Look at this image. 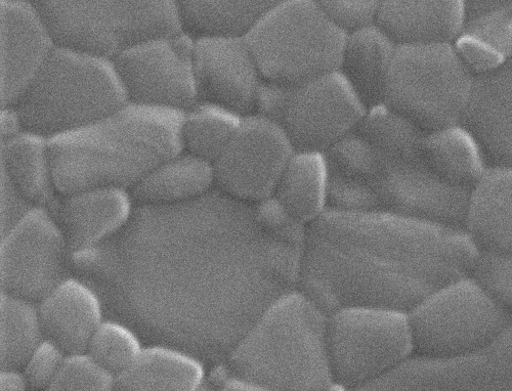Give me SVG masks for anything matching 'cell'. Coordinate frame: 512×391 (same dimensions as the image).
I'll return each instance as SVG.
<instances>
[{
  "label": "cell",
  "mask_w": 512,
  "mask_h": 391,
  "mask_svg": "<svg viewBox=\"0 0 512 391\" xmlns=\"http://www.w3.org/2000/svg\"><path fill=\"white\" fill-rule=\"evenodd\" d=\"M215 189L213 163L183 150L157 164L132 193L143 205L170 207L197 201Z\"/></svg>",
  "instance_id": "23"
},
{
  "label": "cell",
  "mask_w": 512,
  "mask_h": 391,
  "mask_svg": "<svg viewBox=\"0 0 512 391\" xmlns=\"http://www.w3.org/2000/svg\"><path fill=\"white\" fill-rule=\"evenodd\" d=\"M469 276L512 317V254L479 250Z\"/></svg>",
  "instance_id": "34"
},
{
  "label": "cell",
  "mask_w": 512,
  "mask_h": 391,
  "mask_svg": "<svg viewBox=\"0 0 512 391\" xmlns=\"http://www.w3.org/2000/svg\"><path fill=\"white\" fill-rule=\"evenodd\" d=\"M461 124L490 166L512 167V58L475 76Z\"/></svg>",
  "instance_id": "17"
},
{
  "label": "cell",
  "mask_w": 512,
  "mask_h": 391,
  "mask_svg": "<svg viewBox=\"0 0 512 391\" xmlns=\"http://www.w3.org/2000/svg\"><path fill=\"white\" fill-rule=\"evenodd\" d=\"M29 387L23 368H2L0 370V390L24 391Z\"/></svg>",
  "instance_id": "39"
},
{
  "label": "cell",
  "mask_w": 512,
  "mask_h": 391,
  "mask_svg": "<svg viewBox=\"0 0 512 391\" xmlns=\"http://www.w3.org/2000/svg\"><path fill=\"white\" fill-rule=\"evenodd\" d=\"M194 68L198 101L255 112L264 78L244 35L194 36Z\"/></svg>",
  "instance_id": "15"
},
{
  "label": "cell",
  "mask_w": 512,
  "mask_h": 391,
  "mask_svg": "<svg viewBox=\"0 0 512 391\" xmlns=\"http://www.w3.org/2000/svg\"><path fill=\"white\" fill-rule=\"evenodd\" d=\"M144 347L132 328L104 320L91 339L88 352L118 377L134 365Z\"/></svg>",
  "instance_id": "32"
},
{
  "label": "cell",
  "mask_w": 512,
  "mask_h": 391,
  "mask_svg": "<svg viewBox=\"0 0 512 391\" xmlns=\"http://www.w3.org/2000/svg\"><path fill=\"white\" fill-rule=\"evenodd\" d=\"M285 130L259 113L243 116L233 139L213 162L216 188L248 204H258L274 194L293 155Z\"/></svg>",
  "instance_id": "12"
},
{
  "label": "cell",
  "mask_w": 512,
  "mask_h": 391,
  "mask_svg": "<svg viewBox=\"0 0 512 391\" xmlns=\"http://www.w3.org/2000/svg\"><path fill=\"white\" fill-rule=\"evenodd\" d=\"M183 113L127 101L51 139L59 195L101 186L133 190L157 164L183 151Z\"/></svg>",
  "instance_id": "2"
},
{
  "label": "cell",
  "mask_w": 512,
  "mask_h": 391,
  "mask_svg": "<svg viewBox=\"0 0 512 391\" xmlns=\"http://www.w3.org/2000/svg\"><path fill=\"white\" fill-rule=\"evenodd\" d=\"M425 159L447 184L472 191L489 165L471 133L460 123L425 133Z\"/></svg>",
  "instance_id": "27"
},
{
  "label": "cell",
  "mask_w": 512,
  "mask_h": 391,
  "mask_svg": "<svg viewBox=\"0 0 512 391\" xmlns=\"http://www.w3.org/2000/svg\"><path fill=\"white\" fill-rule=\"evenodd\" d=\"M23 128L25 127L15 106L0 108V135H2V139L12 137Z\"/></svg>",
  "instance_id": "38"
},
{
  "label": "cell",
  "mask_w": 512,
  "mask_h": 391,
  "mask_svg": "<svg viewBox=\"0 0 512 391\" xmlns=\"http://www.w3.org/2000/svg\"><path fill=\"white\" fill-rule=\"evenodd\" d=\"M135 202L132 190L101 186L62 194L54 206L70 249L81 251L118 233L132 219Z\"/></svg>",
  "instance_id": "18"
},
{
  "label": "cell",
  "mask_w": 512,
  "mask_h": 391,
  "mask_svg": "<svg viewBox=\"0 0 512 391\" xmlns=\"http://www.w3.org/2000/svg\"><path fill=\"white\" fill-rule=\"evenodd\" d=\"M113 59L130 102L184 112L198 101L194 36L185 30L137 41Z\"/></svg>",
  "instance_id": "10"
},
{
  "label": "cell",
  "mask_w": 512,
  "mask_h": 391,
  "mask_svg": "<svg viewBox=\"0 0 512 391\" xmlns=\"http://www.w3.org/2000/svg\"><path fill=\"white\" fill-rule=\"evenodd\" d=\"M38 307L46 337L67 354L88 351L104 321L99 294L77 278H64L38 302Z\"/></svg>",
  "instance_id": "19"
},
{
  "label": "cell",
  "mask_w": 512,
  "mask_h": 391,
  "mask_svg": "<svg viewBox=\"0 0 512 391\" xmlns=\"http://www.w3.org/2000/svg\"><path fill=\"white\" fill-rule=\"evenodd\" d=\"M512 390V323L482 350L452 360L412 354L370 390Z\"/></svg>",
  "instance_id": "14"
},
{
  "label": "cell",
  "mask_w": 512,
  "mask_h": 391,
  "mask_svg": "<svg viewBox=\"0 0 512 391\" xmlns=\"http://www.w3.org/2000/svg\"><path fill=\"white\" fill-rule=\"evenodd\" d=\"M328 354L336 390H369L414 354L409 315L350 307L328 315Z\"/></svg>",
  "instance_id": "8"
},
{
  "label": "cell",
  "mask_w": 512,
  "mask_h": 391,
  "mask_svg": "<svg viewBox=\"0 0 512 391\" xmlns=\"http://www.w3.org/2000/svg\"><path fill=\"white\" fill-rule=\"evenodd\" d=\"M386 0H315L320 9L347 33L377 23Z\"/></svg>",
  "instance_id": "35"
},
{
  "label": "cell",
  "mask_w": 512,
  "mask_h": 391,
  "mask_svg": "<svg viewBox=\"0 0 512 391\" xmlns=\"http://www.w3.org/2000/svg\"><path fill=\"white\" fill-rule=\"evenodd\" d=\"M2 166L5 175L30 204L52 207L56 203L51 139L23 128L2 139Z\"/></svg>",
  "instance_id": "24"
},
{
  "label": "cell",
  "mask_w": 512,
  "mask_h": 391,
  "mask_svg": "<svg viewBox=\"0 0 512 391\" xmlns=\"http://www.w3.org/2000/svg\"><path fill=\"white\" fill-rule=\"evenodd\" d=\"M58 43L114 58L133 43L184 30L176 0H31Z\"/></svg>",
  "instance_id": "6"
},
{
  "label": "cell",
  "mask_w": 512,
  "mask_h": 391,
  "mask_svg": "<svg viewBox=\"0 0 512 391\" xmlns=\"http://www.w3.org/2000/svg\"><path fill=\"white\" fill-rule=\"evenodd\" d=\"M117 388V376L88 351L69 353L50 390H101Z\"/></svg>",
  "instance_id": "33"
},
{
  "label": "cell",
  "mask_w": 512,
  "mask_h": 391,
  "mask_svg": "<svg viewBox=\"0 0 512 391\" xmlns=\"http://www.w3.org/2000/svg\"><path fill=\"white\" fill-rule=\"evenodd\" d=\"M366 106L339 71L292 88L279 121L295 151L326 153L356 132Z\"/></svg>",
  "instance_id": "13"
},
{
  "label": "cell",
  "mask_w": 512,
  "mask_h": 391,
  "mask_svg": "<svg viewBox=\"0 0 512 391\" xmlns=\"http://www.w3.org/2000/svg\"><path fill=\"white\" fill-rule=\"evenodd\" d=\"M465 0H386L377 24L397 46L452 43L463 26Z\"/></svg>",
  "instance_id": "20"
},
{
  "label": "cell",
  "mask_w": 512,
  "mask_h": 391,
  "mask_svg": "<svg viewBox=\"0 0 512 391\" xmlns=\"http://www.w3.org/2000/svg\"><path fill=\"white\" fill-rule=\"evenodd\" d=\"M465 230L479 250L512 254V167L485 171L469 195Z\"/></svg>",
  "instance_id": "21"
},
{
  "label": "cell",
  "mask_w": 512,
  "mask_h": 391,
  "mask_svg": "<svg viewBox=\"0 0 512 391\" xmlns=\"http://www.w3.org/2000/svg\"><path fill=\"white\" fill-rule=\"evenodd\" d=\"M127 101L113 58L58 43L14 106L25 128L53 139Z\"/></svg>",
  "instance_id": "4"
},
{
  "label": "cell",
  "mask_w": 512,
  "mask_h": 391,
  "mask_svg": "<svg viewBox=\"0 0 512 391\" xmlns=\"http://www.w3.org/2000/svg\"><path fill=\"white\" fill-rule=\"evenodd\" d=\"M206 378L201 358L154 344L145 346L134 365L117 377V389L195 391L201 389Z\"/></svg>",
  "instance_id": "26"
},
{
  "label": "cell",
  "mask_w": 512,
  "mask_h": 391,
  "mask_svg": "<svg viewBox=\"0 0 512 391\" xmlns=\"http://www.w3.org/2000/svg\"><path fill=\"white\" fill-rule=\"evenodd\" d=\"M452 45L461 62L474 76L489 73L507 61L486 43L465 34H459Z\"/></svg>",
  "instance_id": "37"
},
{
  "label": "cell",
  "mask_w": 512,
  "mask_h": 391,
  "mask_svg": "<svg viewBox=\"0 0 512 391\" xmlns=\"http://www.w3.org/2000/svg\"><path fill=\"white\" fill-rule=\"evenodd\" d=\"M327 328L328 315L295 288L251 326L223 367L250 390H336Z\"/></svg>",
  "instance_id": "3"
},
{
  "label": "cell",
  "mask_w": 512,
  "mask_h": 391,
  "mask_svg": "<svg viewBox=\"0 0 512 391\" xmlns=\"http://www.w3.org/2000/svg\"><path fill=\"white\" fill-rule=\"evenodd\" d=\"M475 76L449 43L400 46L384 104L424 133L460 124Z\"/></svg>",
  "instance_id": "7"
},
{
  "label": "cell",
  "mask_w": 512,
  "mask_h": 391,
  "mask_svg": "<svg viewBox=\"0 0 512 391\" xmlns=\"http://www.w3.org/2000/svg\"><path fill=\"white\" fill-rule=\"evenodd\" d=\"M397 49L377 23L347 33L338 71L367 109L384 103Z\"/></svg>",
  "instance_id": "22"
},
{
  "label": "cell",
  "mask_w": 512,
  "mask_h": 391,
  "mask_svg": "<svg viewBox=\"0 0 512 391\" xmlns=\"http://www.w3.org/2000/svg\"><path fill=\"white\" fill-rule=\"evenodd\" d=\"M66 355L60 345L45 337L23 366L29 387L34 390H50Z\"/></svg>",
  "instance_id": "36"
},
{
  "label": "cell",
  "mask_w": 512,
  "mask_h": 391,
  "mask_svg": "<svg viewBox=\"0 0 512 391\" xmlns=\"http://www.w3.org/2000/svg\"><path fill=\"white\" fill-rule=\"evenodd\" d=\"M244 36L264 80L297 88L339 70L347 32L315 0H283Z\"/></svg>",
  "instance_id": "5"
},
{
  "label": "cell",
  "mask_w": 512,
  "mask_h": 391,
  "mask_svg": "<svg viewBox=\"0 0 512 391\" xmlns=\"http://www.w3.org/2000/svg\"><path fill=\"white\" fill-rule=\"evenodd\" d=\"M241 119L222 106L197 101L183 113V150L215 162L233 139Z\"/></svg>",
  "instance_id": "30"
},
{
  "label": "cell",
  "mask_w": 512,
  "mask_h": 391,
  "mask_svg": "<svg viewBox=\"0 0 512 391\" xmlns=\"http://www.w3.org/2000/svg\"><path fill=\"white\" fill-rule=\"evenodd\" d=\"M297 225L307 229L329 208V170L324 153L294 151L272 196Z\"/></svg>",
  "instance_id": "25"
},
{
  "label": "cell",
  "mask_w": 512,
  "mask_h": 391,
  "mask_svg": "<svg viewBox=\"0 0 512 391\" xmlns=\"http://www.w3.org/2000/svg\"><path fill=\"white\" fill-rule=\"evenodd\" d=\"M479 248L464 228L328 208L305 232L297 289L327 315L350 307L412 312L469 276Z\"/></svg>",
  "instance_id": "1"
},
{
  "label": "cell",
  "mask_w": 512,
  "mask_h": 391,
  "mask_svg": "<svg viewBox=\"0 0 512 391\" xmlns=\"http://www.w3.org/2000/svg\"><path fill=\"white\" fill-rule=\"evenodd\" d=\"M46 337L38 303L2 291L0 296V366L23 368Z\"/></svg>",
  "instance_id": "29"
},
{
  "label": "cell",
  "mask_w": 512,
  "mask_h": 391,
  "mask_svg": "<svg viewBox=\"0 0 512 391\" xmlns=\"http://www.w3.org/2000/svg\"><path fill=\"white\" fill-rule=\"evenodd\" d=\"M69 249L51 208L31 205L0 245L2 291L39 302L64 279Z\"/></svg>",
  "instance_id": "11"
},
{
  "label": "cell",
  "mask_w": 512,
  "mask_h": 391,
  "mask_svg": "<svg viewBox=\"0 0 512 391\" xmlns=\"http://www.w3.org/2000/svg\"><path fill=\"white\" fill-rule=\"evenodd\" d=\"M408 315L414 353L437 360L472 355L512 323L471 276L444 286Z\"/></svg>",
  "instance_id": "9"
},
{
  "label": "cell",
  "mask_w": 512,
  "mask_h": 391,
  "mask_svg": "<svg viewBox=\"0 0 512 391\" xmlns=\"http://www.w3.org/2000/svg\"><path fill=\"white\" fill-rule=\"evenodd\" d=\"M58 42L31 0L0 2V106H14Z\"/></svg>",
  "instance_id": "16"
},
{
  "label": "cell",
  "mask_w": 512,
  "mask_h": 391,
  "mask_svg": "<svg viewBox=\"0 0 512 391\" xmlns=\"http://www.w3.org/2000/svg\"><path fill=\"white\" fill-rule=\"evenodd\" d=\"M460 34L474 37L505 60L512 58V0H465Z\"/></svg>",
  "instance_id": "31"
},
{
  "label": "cell",
  "mask_w": 512,
  "mask_h": 391,
  "mask_svg": "<svg viewBox=\"0 0 512 391\" xmlns=\"http://www.w3.org/2000/svg\"><path fill=\"white\" fill-rule=\"evenodd\" d=\"M283 0H176L183 29L193 36L245 35Z\"/></svg>",
  "instance_id": "28"
}]
</instances>
